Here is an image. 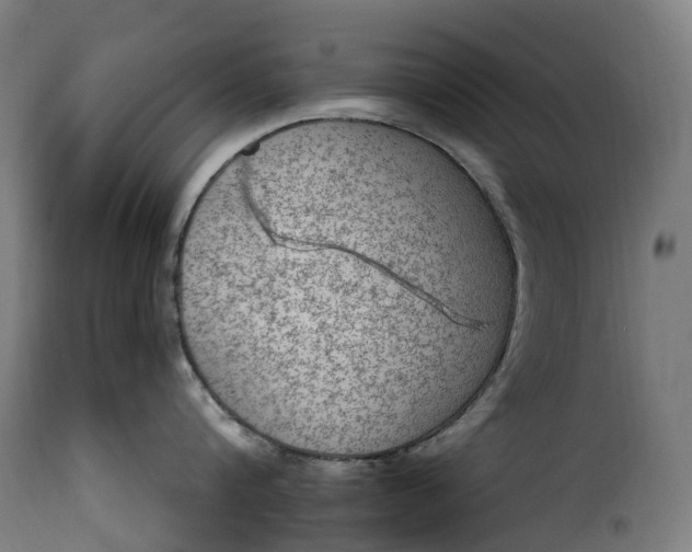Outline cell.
<instances>
[{
    "label": "cell",
    "mask_w": 692,
    "mask_h": 552,
    "mask_svg": "<svg viewBox=\"0 0 692 552\" xmlns=\"http://www.w3.org/2000/svg\"><path fill=\"white\" fill-rule=\"evenodd\" d=\"M175 298L195 373L256 435L319 458L391 450L396 388L373 337L303 248L265 228L239 180L197 199Z\"/></svg>",
    "instance_id": "cell-1"
},
{
    "label": "cell",
    "mask_w": 692,
    "mask_h": 552,
    "mask_svg": "<svg viewBox=\"0 0 692 552\" xmlns=\"http://www.w3.org/2000/svg\"><path fill=\"white\" fill-rule=\"evenodd\" d=\"M240 156L246 198L273 235L341 248L388 267L441 266L505 223L458 159L394 124L302 120Z\"/></svg>",
    "instance_id": "cell-2"
}]
</instances>
